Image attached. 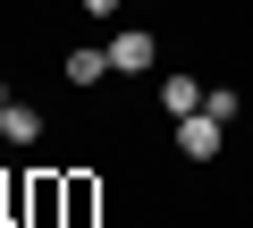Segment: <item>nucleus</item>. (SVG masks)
<instances>
[{"mask_svg":"<svg viewBox=\"0 0 253 228\" xmlns=\"http://www.w3.org/2000/svg\"><path fill=\"white\" fill-rule=\"evenodd\" d=\"M152 59H161V43H152L144 26H118V34H110V68H118V76H144Z\"/></svg>","mask_w":253,"mask_h":228,"instance_id":"f257e3e1","label":"nucleus"},{"mask_svg":"<svg viewBox=\"0 0 253 228\" xmlns=\"http://www.w3.org/2000/svg\"><path fill=\"white\" fill-rule=\"evenodd\" d=\"M219 144H228V127L211 119V110H194V119H177V152H186V161H219Z\"/></svg>","mask_w":253,"mask_h":228,"instance_id":"f03ea898","label":"nucleus"},{"mask_svg":"<svg viewBox=\"0 0 253 228\" xmlns=\"http://www.w3.org/2000/svg\"><path fill=\"white\" fill-rule=\"evenodd\" d=\"M152 93H161V110H169V119H194V110H203V93H211V85H194V76H177V68H169V76H161Z\"/></svg>","mask_w":253,"mask_h":228,"instance_id":"7ed1b4c3","label":"nucleus"},{"mask_svg":"<svg viewBox=\"0 0 253 228\" xmlns=\"http://www.w3.org/2000/svg\"><path fill=\"white\" fill-rule=\"evenodd\" d=\"M59 68H68V85H101V76H118V68H110V43H76Z\"/></svg>","mask_w":253,"mask_h":228,"instance_id":"20e7f679","label":"nucleus"},{"mask_svg":"<svg viewBox=\"0 0 253 228\" xmlns=\"http://www.w3.org/2000/svg\"><path fill=\"white\" fill-rule=\"evenodd\" d=\"M68 211V178H26V220H51Z\"/></svg>","mask_w":253,"mask_h":228,"instance_id":"39448f33","label":"nucleus"},{"mask_svg":"<svg viewBox=\"0 0 253 228\" xmlns=\"http://www.w3.org/2000/svg\"><path fill=\"white\" fill-rule=\"evenodd\" d=\"M0 144H42V110L9 101V110H0Z\"/></svg>","mask_w":253,"mask_h":228,"instance_id":"423d86ee","label":"nucleus"},{"mask_svg":"<svg viewBox=\"0 0 253 228\" xmlns=\"http://www.w3.org/2000/svg\"><path fill=\"white\" fill-rule=\"evenodd\" d=\"M203 110H211L219 127H236V110H245V101H236V85H211V93H203Z\"/></svg>","mask_w":253,"mask_h":228,"instance_id":"0eeeda50","label":"nucleus"},{"mask_svg":"<svg viewBox=\"0 0 253 228\" xmlns=\"http://www.w3.org/2000/svg\"><path fill=\"white\" fill-rule=\"evenodd\" d=\"M93 220V178H68V228Z\"/></svg>","mask_w":253,"mask_h":228,"instance_id":"6e6552de","label":"nucleus"},{"mask_svg":"<svg viewBox=\"0 0 253 228\" xmlns=\"http://www.w3.org/2000/svg\"><path fill=\"white\" fill-rule=\"evenodd\" d=\"M84 17H118V0H84Z\"/></svg>","mask_w":253,"mask_h":228,"instance_id":"1a4fd4ad","label":"nucleus"},{"mask_svg":"<svg viewBox=\"0 0 253 228\" xmlns=\"http://www.w3.org/2000/svg\"><path fill=\"white\" fill-rule=\"evenodd\" d=\"M0 110H9V85H0Z\"/></svg>","mask_w":253,"mask_h":228,"instance_id":"9d476101","label":"nucleus"}]
</instances>
